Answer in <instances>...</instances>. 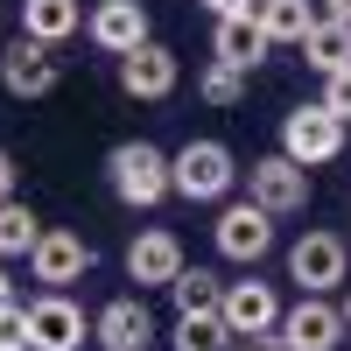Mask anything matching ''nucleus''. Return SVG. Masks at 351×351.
I'll use <instances>...</instances> for the list:
<instances>
[{"label":"nucleus","mask_w":351,"mask_h":351,"mask_svg":"<svg viewBox=\"0 0 351 351\" xmlns=\"http://www.w3.org/2000/svg\"><path fill=\"white\" fill-rule=\"evenodd\" d=\"M106 183H112V197L127 211H155L162 197H176V169H169V155L155 141H120L106 155Z\"/></svg>","instance_id":"nucleus-1"},{"label":"nucleus","mask_w":351,"mask_h":351,"mask_svg":"<svg viewBox=\"0 0 351 351\" xmlns=\"http://www.w3.org/2000/svg\"><path fill=\"white\" fill-rule=\"evenodd\" d=\"M169 169H176V197H190V204H225L232 183H239V162H232L225 141H183L169 155Z\"/></svg>","instance_id":"nucleus-2"},{"label":"nucleus","mask_w":351,"mask_h":351,"mask_svg":"<svg viewBox=\"0 0 351 351\" xmlns=\"http://www.w3.org/2000/svg\"><path fill=\"white\" fill-rule=\"evenodd\" d=\"M281 155L288 162H302V169H324V162H337L344 155V120L316 99V106H295L281 120Z\"/></svg>","instance_id":"nucleus-3"},{"label":"nucleus","mask_w":351,"mask_h":351,"mask_svg":"<svg viewBox=\"0 0 351 351\" xmlns=\"http://www.w3.org/2000/svg\"><path fill=\"white\" fill-rule=\"evenodd\" d=\"M246 197L274 218H295V211H309V169L288 162V155H260L246 169Z\"/></svg>","instance_id":"nucleus-4"},{"label":"nucleus","mask_w":351,"mask_h":351,"mask_svg":"<svg viewBox=\"0 0 351 351\" xmlns=\"http://www.w3.org/2000/svg\"><path fill=\"white\" fill-rule=\"evenodd\" d=\"M344 274H351V253L337 232H302L288 246V281H302V295H330V288H344Z\"/></svg>","instance_id":"nucleus-5"},{"label":"nucleus","mask_w":351,"mask_h":351,"mask_svg":"<svg viewBox=\"0 0 351 351\" xmlns=\"http://www.w3.org/2000/svg\"><path fill=\"white\" fill-rule=\"evenodd\" d=\"M211 239H218V253H225V260L253 267V260H267V246H274V211H260L253 197H239V204H225V211H218Z\"/></svg>","instance_id":"nucleus-6"},{"label":"nucleus","mask_w":351,"mask_h":351,"mask_svg":"<svg viewBox=\"0 0 351 351\" xmlns=\"http://www.w3.org/2000/svg\"><path fill=\"white\" fill-rule=\"evenodd\" d=\"M84 309L64 295V288H43L28 302V351H84Z\"/></svg>","instance_id":"nucleus-7"},{"label":"nucleus","mask_w":351,"mask_h":351,"mask_svg":"<svg viewBox=\"0 0 351 351\" xmlns=\"http://www.w3.org/2000/svg\"><path fill=\"white\" fill-rule=\"evenodd\" d=\"M56 77H64V64H56V49L36 43V36H14L8 49H0V84H8L14 99H49Z\"/></svg>","instance_id":"nucleus-8"},{"label":"nucleus","mask_w":351,"mask_h":351,"mask_svg":"<svg viewBox=\"0 0 351 351\" xmlns=\"http://www.w3.org/2000/svg\"><path fill=\"white\" fill-rule=\"evenodd\" d=\"M84 36L106 56H134L141 43H155V28H148V8H141V0H99V8L84 14Z\"/></svg>","instance_id":"nucleus-9"},{"label":"nucleus","mask_w":351,"mask_h":351,"mask_svg":"<svg viewBox=\"0 0 351 351\" xmlns=\"http://www.w3.org/2000/svg\"><path fill=\"white\" fill-rule=\"evenodd\" d=\"M218 316L232 324V337H267V330H281V295L267 281H225V302H218Z\"/></svg>","instance_id":"nucleus-10"},{"label":"nucleus","mask_w":351,"mask_h":351,"mask_svg":"<svg viewBox=\"0 0 351 351\" xmlns=\"http://www.w3.org/2000/svg\"><path fill=\"white\" fill-rule=\"evenodd\" d=\"M28 274H36L43 288H71V281H84V274H92V246H84L77 232L49 225L43 239H36V253H28Z\"/></svg>","instance_id":"nucleus-11"},{"label":"nucleus","mask_w":351,"mask_h":351,"mask_svg":"<svg viewBox=\"0 0 351 351\" xmlns=\"http://www.w3.org/2000/svg\"><path fill=\"white\" fill-rule=\"evenodd\" d=\"M92 344H106V351H148L155 344V309L141 295H112L92 316Z\"/></svg>","instance_id":"nucleus-12"},{"label":"nucleus","mask_w":351,"mask_h":351,"mask_svg":"<svg viewBox=\"0 0 351 351\" xmlns=\"http://www.w3.org/2000/svg\"><path fill=\"white\" fill-rule=\"evenodd\" d=\"M281 337L288 351H337L344 344V309L324 295H302L295 309H281Z\"/></svg>","instance_id":"nucleus-13"},{"label":"nucleus","mask_w":351,"mask_h":351,"mask_svg":"<svg viewBox=\"0 0 351 351\" xmlns=\"http://www.w3.org/2000/svg\"><path fill=\"white\" fill-rule=\"evenodd\" d=\"M183 84V64H176L169 43H141L134 56H120V92L127 99H169Z\"/></svg>","instance_id":"nucleus-14"},{"label":"nucleus","mask_w":351,"mask_h":351,"mask_svg":"<svg viewBox=\"0 0 351 351\" xmlns=\"http://www.w3.org/2000/svg\"><path fill=\"white\" fill-rule=\"evenodd\" d=\"M176 274H183V239H176V232H162V225L134 232V246H127V281H141V288H169Z\"/></svg>","instance_id":"nucleus-15"},{"label":"nucleus","mask_w":351,"mask_h":351,"mask_svg":"<svg viewBox=\"0 0 351 351\" xmlns=\"http://www.w3.org/2000/svg\"><path fill=\"white\" fill-rule=\"evenodd\" d=\"M267 49H274V36L260 28V14H225V21L211 28V56L232 64V71H260V64H267Z\"/></svg>","instance_id":"nucleus-16"},{"label":"nucleus","mask_w":351,"mask_h":351,"mask_svg":"<svg viewBox=\"0 0 351 351\" xmlns=\"http://www.w3.org/2000/svg\"><path fill=\"white\" fill-rule=\"evenodd\" d=\"M84 28V0H21V36H36V43H71Z\"/></svg>","instance_id":"nucleus-17"},{"label":"nucleus","mask_w":351,"mask_h":351,"mask_svg":"<svg viewBox=\"0 0 351 351\" xmlns=\"http://www.w3.org/2000/svg\"><path fill=\"white\" fill-rule=\"evenodd\" d=\"M302 56H309V71L316 77H337V71H351V21H316L309 36H302Z\"/></svg>","instance_id":"nucleus-18"},{"label":"nucleus","mask_w":351,"mask_h":351,"mask_svg":"<svg viewBox=\"0 0 351 351\" xmlns=\"http://www.w3.org/2000/svg\"><path fill=\"white\" fill-rule=\"evenodd\" d=\"M176 351H232L239 337H232V324L218 309H190V316H176V330H169Z\"/></svg>","instance_id":"nucleus-19"},{"label":"nucleus","mask_w":351,"mask_h":351,"mask_svg":"<svg viewBox=\"0 0 351 351\" xmlns=\"http://www.w3.org/2000/svg\"><path fill=\"white\" fill-rule=\"evenodd\" d=\"M43 232H49V225H43L36 211H28L21 197H8V204H0V260H28Z\"/></svg>","instance_id":"nucleus-20"},{"label":"nucleus","mask_w":351,"mask_h":351,"mask_svg":"<svg viewBox=\"0 0 351 351\" xmlns=\"http://www.w3.org/2000/svg\"><path fill=\"white\" fill-rule=\"evenodd\" d=\"M316 21H324V14H316L309 0H260V28H267L274 43H295L302 49V36H309Z\"/></svg>","instance_id":"nucleus-21"},{"label":"nucleus","mask_w":351,"mask_h":351,"mask_svg":"<svg viewBox=\"0 0 351 351\" xmlns=\"http://www.w3.org/2000/svg\"><path fill=\"white\" fill-rule=\"evenodd\" d=\"M169 295H176V316H190V309H218L225 302V281L211 274V267H183L169 281Z\"/></svg>","instance_id":"nucleus-22"},{"label":"nucleus","mask_w":351,"mask_h":351,"mask_svg":"<svg viewBox=\"0 0 351 351\" xmlns=\"http://www.w3.org/2000/svg\"><path fill=\"white\" fill-rule=\"evenodd\" d=\"M197 92L211 99V106H239V92H246V71H232V64H218V56H211V71L197 77Z\"/></svg>","instance_id":"nucleus-23"},{"label":"nucleus","mask_w":351,"mask_h":351,"mask_svg":"<svg viewBox=\"0 0 351 351\" xmlns=\"http://www.w3.org/2000/svg\"><path fill=\"white\" fill-rule=\"evenodd\" d=\"M0 351H28V302H0Z\"/></svg>","instance_id":"nucleus-24"},{"label":"nucleus","mask_w":351,"mask_h":351,"mask_svg":"<svg viewBox=\"0 0 351 351\" xmlns=\"http://www.w3.org/2000/svg\"><path fill=\"white\" fill-rule=\"evenodd\" d=\"M324 106H330L337 120L351 127V71H337V77H324Z\"/></svg>","instance_id":"nucleus-25"},{"label":"nucleus","mask_w":351,"mask_h":351,"mask_svg":"<svg viewBox=\"0 0 351 351\" xmlns=\"http://www.w3.org/2000/svg\"><path fill=\"white\" fill-rule=\"evenodd\" d=\"M204 8L225 21V14H260V0H204Z\"/></svg>","instance_id":"nucleus-26"},{"label":"nucleus","mask_w":351,"mask_h":351,"mask_svg":"<svg viewBox=\"0 0 351 351\" xmlns=\"http://www.w3.org/2000/svg\"><path fill=\"white\" fill-rule=\"evenodd\" d=\"M14 176H21V169H14V155H8V148H0V204H8V197H14Z\"/></svg>","instance_id":"nucleus-27"},{"label":"nucleus","mask_w":351,"mask_h":351,"mask_svg":"<svg viewBox=\"0 0 351 351\" xmlns=\"http://www.w3.org/2000/svg\"><path fill=\"white\" fill-rule=\"evenodd\" d=\"M239 351H288V337H281V330H267V337H246Z\"/></svg>","instance_id":"nucleus-28"},{"label":"nucleus","mask_w":351,"mask_h":351,"mask_svg":"<svg viewBox=\"0 0 351 351\" xmlns=\"http://www.w3.org/2000/svg\"><path fill=\"white\" fill-rule=\"evenodd\" d=\"M324 14L330 21H351V0H324Z\"/></svg>","instance_id":"nucleus-29"},{"label":"nucleus","mask_w":351,"mask_h":351,"mask_svg":"<svg viewBox=\"0 0 351 351\" xmlns=\"http://www.w3.org/2000/svg\"><path fill=\"white\" fill-rule=\"evenodd\" d=\"M0 302H14V295H8V274H0Z\"/></svg>","instance_id":"nucleus-30"},{"label":"nucleus","mask_w":351,"mask_h":351,"mask_svg":"<svg viewBox=\"0 0 351 351\" xmlns=\"http://www.w3.org/2000/svg\"><path fill=\"white\" fill-rule=\"evenodd\" d=\"M344 330H351V295H344Z\"/></svg>","instance_id":"nucleus-31"}]
</instances>
